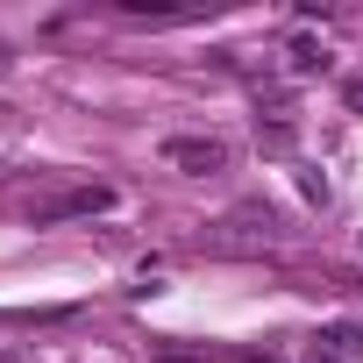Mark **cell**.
Masks as SVG:
<instances>
[{"label":"cell","instance_id":"1","mask_svg":"<svg viewBox=\"0 0 363 363\" xmlns=\"http://www.w3.org/2000/svg\"><path fill=\"white\" fill-rule=\"evenodd\" d=\"M157 157H164L171 171H186V178H214V171H228V143H221V135H164Z\"/></svg>","mask_w":363,"mask_h":363},{"label":"cell","instance_id":"2","mask_svg":"<svg viewBox=\"0 0 363 363\" xmlns=\"http://www.w3.org/2000/svg\"><path fill=\"white\" fill-rule=\"evenodd\" d=\"M107 207H114V193H107V186H79V193H65V200L36 207V221H65V214H107Z\"/></svg>","mask_w":363,"mask_h":363},{"label":"cell","instance_id":"3","mask_svg":"<svg viewBox=\"0 0 363 363\" xmlns=\"http://www.w3.org/2000/svg\"><path fill=\"white\" fill-rule=\"evenodd\" d=\"M292 72H328V50L320 43H292Z\"/></svg>","mask_w":363,"mask_h":363},{"label":"cell","instance_id":"4","mask_svg":"<svg viewBox=\"0 0 363 363\" xmlns=\"http://www.w3.org/2000/svg\"><path fill=\"white\" fill-rule=\"evenodd\" d=\"M306 363H342V349H320V342H313V349H306Z\"/></svg>","mask_w":363,"mask_h":363},{"label":"cell","instance_id":"5","mask_svg":"<svg viewBox=\"0 0 363 363\" xmlns=\"http://www.w3.org/2000/svg\"><path fill=\"white\" fill-rule=\"evenodd\" d=\"M349 107H363V79H356V86H349Z\"/></svg>","mask_w":363,"mask_h":363},{"label":"cell","instance_id":"6","mask_svg":"<svg viewBox=\"0 0 363 363\" xmlns=\"http://www.w3.org/2000/svg\"><path fill=\"white\" fill-rule=\"evenodd\" d=\"M242 363H271V356H242Z\"/></svg>","mask_w":363,"mask_h":363}]
</instances>
